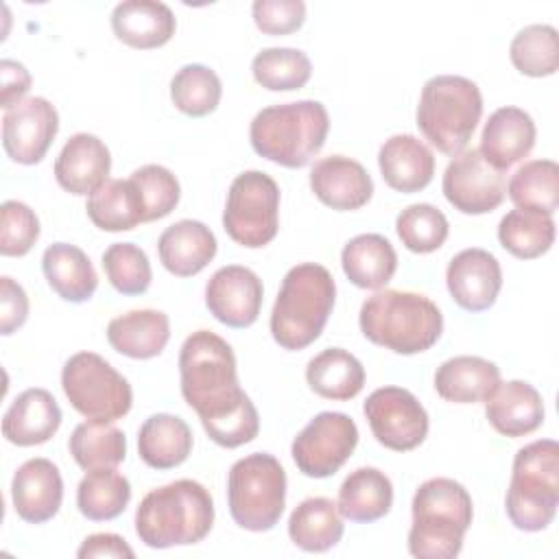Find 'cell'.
<instances>
[{"instance_id":"obj_1","label":"cell","mask_w":559,"mask_h":559,"mask_svg":"<svg viewBox=\"0 0 559 559\" xmlns=\"http://www.w3.org/2000/svg\"><path fill=\"white\" fill-rule=\"evenodd\" d=\"M179 382L214 443L234 450L258 437L260 415L240 389L236 356L225 338L210 330L192 332L179 349Z\"/></svg>"},{"instance_id":"obj_2","label":"cell","mask_w":559,"mask_h":559,"mask_svg":"<svg viewBox=\"0 0 559 559\" xmlns=\"http://www.w3.org/2000/svg\"><path fill=\"white\" fill-rule=\"evenodd\" d=\"M212 524V493L192 478H179L151 489L135 509L140 542L157 550L199 544L207 537Z\"/></svg>"},{"instance_id":"obj_3","label":"cell","mask_w":559,"mask_h":559,"mask_svg":"<svg viewBox=\"0 0 559 559\" xmlns=\"http://www.w3.org/2000/svg\"><path fill=\"white\" fill-rule=\"evenodd\" d=\"M358 323L367 341L402 356L430 349L443 332V314L430 297L395 288L367 297Z\"/></svg>"},{"instance_id":"obj_4","label":"cell","mask_w":559,"mask_h":559,"mask_svg":"<svg viewBox=\"0 0 559 559\" xmlns=\"http://www.w3.org/2000/svg\"><path fill=\"white\" fill-rule=\"evenodd\" d=\"M336 284L332 273L317 262L288 269L271 310V336L288 352L314 343L334 308Z\"/></svg>"},{"instance_id":"obj_5","label":"cell","mask_w":559,"mask_h":559,"mask_svg":"<svg viewBox=\"0 0 559 559\" xmlns=\"http://www.w3.org/2000/svg\"><path fill=\"white\" fill-rule=\"evenodd\" d=\"M408 552L417 559H454L474 518L467 489L452 478L424 480L411 502Z\"/></svg>"},{"instance_id":"obj_6","label":"cell","mask_w":559,"mask_h":559,"mask_svg":"<svg viewBox=\"0 0 559 559\" xmlns=\"http://www.w3.org/2000/svg\"><path fill=\"white\" fill-rule=\"evenodd\" d=\"M330 116L319 100H293L260 109L249 127L253 151L284 168H304L323 148Z\"/></svg>"},{"instance_id":"obj_7","label":"cell","mask_w":559,"mask_h":559,"mask_svg":"<svg viewBox=\"0 0 559 559\" xmlns=\"http://www.w3.org/2000/svg\"><path fill=\"white\" fill-rule=\"evenodd\" d=\"M480 116L483 94L472 79L437 74L424 83L417 105V127L437 151L452 157L465 151Z\"/></svg>"},{"instance_id":"obj_8","label":"cell","mask_w":559,"mask_h":559,"mask_svg":"<svg viewBox=\"0 0 559 559\" xmlns=\"http://www.w3.org/2000/svg\"><path fill=\"white\" fill-rule=\"evenodd\" d=\"M559 504V443L537 439L515 452L504 498L507 518L518 531L548 528Z\"/></svg>"},{"instance_id":"obj_9","label":"cell","mask_w":559,"mask_h":559,"mask_svg":"<svg viewBox=\"0 0 559 559\" xmlns=\"http://www.w3.org/2000/svg\"><path fill=\"white\" fill-rule=\"evenodd\" d=\"M286 504V472L269 452L238 459L227 474V507L231 520L253 533L271 531Z\"/></svg>"},{"instance_id":"obj_10","label":"cell","mask_w":559,"mask_h":559,"mask_svg":"<svg viewBox=\"0 0 559 559\" xmlns=\"http://www.w3.org/2000/svg\"><path fill=\"white\" fill-rule=\"evenodd\" d=\"M61 389L70 406L87 419H122L133 404L129 380L100 354L76 352L61 369Z\"/></svg>"},{"instance_id":"obj_11","label":"cell","mask_w":559,"mask_h":559,"mask_svg":"<svg viewBox=\"0 0 559 559\" xmlns=\"http://www.w3.org/2000/svg\"><path fill=\"white\" fill-rule=\"evenodd\" d=\"M227 236L247 249L269 245L280 229V186L262 170L240 173L227 192L223 210Z\"/></svg>"},{"instance_id":"obj_12","label":"cell","mask_w":559,"mask_h":559,"mask_svg":"<svg viewBox=\"0 0 559 559\" xmlns=\"http://www.w3.org/2000/svg\"><path fill=\"white\" fill-rule=\"evenodd\" d=\"M358 445L356 421L338 411L314 415L293 439L290 454L297 469L308 478L336 474Z\"/></svg>"},{"instance_id":"obj_13","label":"cell","mask_w":559,"mask_h":559,"mask_svg":"<svg viewBox=\"0 0 559 559\" xmlns=\"http://www.w3.org/2000/svg\"><path fill=\"white\" fill-rule=\"evenodd\" d=\"M376 441L393 452H408L428 435V413L404 386H380L362 404Z\"/></svg>"},{"instance_id":"obj_14","label":"cell","mask_w":559,"mask_h":559,"mask_svg":"<svg viewBox=\"0 0 559 559\" xmlns=\"http://www.w3.org/2000/svg\"><path fill=\"white\" fill-rule=\"evenodd\" d=\"M441 190L454 210L472 216L487 214L504 201V173L496 170L478 148H465L445 166Z\"/></svg>"},{"instance_id":"obj_15","label":"cell","mask_w":559,"mask_h":559,"mask_svg":"<svg viewBox=\"0 0 559 559\" xmlns=\"http://www.w3.org/2000/svg\"><path fill=\"white\" fill-rule=\"evenodd\" d=\"M59 131V114L44 96H31L2 116L4 153L24 166L44 159Z\"/></svg>"},{"instance_id":"obj_16","label":"cell","mask_w":559,"mask_h":559,"mask_svg":"<svg viewBox=\"0 0 559 559\" xmlns=\"http://www.w3.org/2000/svg\"><path fill=\"white\" fill-rule=\"evenodd\" d=\"M262 280L247 266L227 264L214 271L205 284V306L210 314L227 328H249L262 308Z\"/></svg>"},{"instance_id":"obj_17","label":"cell","mask_w":559,"mask_h":559,"mask_svg":"<svg viewBox=\"0 0 559 559\" xmlns=\"http://www.w3.org/2000/svg\"><path fill=\"white\" fill-rule=\"evenodd\" d=\"M445 284L456 306L467 312H483L498 299L502 269L493 253L480 247H469L448 262Z\"/></svg>"},{"instance_id":"obj_18","label":"cell","mask_w":559,"mask_h":559,"mask_svg":"<svg viewBox=\"0 0 559 559\" xmlns=\"http://www.w3.org/2000/svg\"><path fill=\"white\" fill-rule=\"evenodd\" d=\"M11 500L17 518L28 524L52 520L63 502V478L59 467L44 456L24 461L13 474Z\"/></svg>"},{"instance_id":"obj_19","label":"cell","mask_w":559,"mask_h":559,"mask_svg":"<svg viewBox=\"0 0 559 559\" xmlns=\"http://www.w3.org/2000/svg\"><path fill=\"white\" fill-rule=\"evenodd\" d=\"M310 190L323 205L336 212H352L369 203L373 181L360 162L345 155H328L312 164Z\"/></svg>"},{"instance_id":"obj_20","label":"cell","mask_w":559,"mask_h":559,"mask_svg":"<svg viewBox=\"0 0 559 559\" xmlns=\"http://www.w3.org/2000/svg\"><path fill=\"white\" fill-rule=\"evenodd\" d=\"M111 153L94 133H74L68 138L55 159L57 183L76 197H90L109 181Z\"/></svg>"},{"instance_id":"obj_21","label":"cell","mask_w":559,"mask_h":559,"mask_svg":"<svg viewBox=\"0 0 559 559\" xmlns=\"http://www.w3.org/2000/svg\"><path fill=\"white\" fill-rule=\"evenodd\" d=\"M537 129L528 111L520 107L496 109L480 133V155L500 173L528 157L535 146Z\"/></svg>"},{"instance_id":"obj_22","label":"cell","mask_w":559,"mask_h":559,"mask_svg":"<svg viewBox=\"0 0 559 559\" xmlns=\"http://www.w3.org/2000/svg\"><path fill=\"white\" fill-rule=\"evenodd\" d=\"M61 408L50 391L33 386L22 391L2 415V435L9 443L31 448L46 443L61 426Z\"/></svg>"},{"instance_id":"obj_23","label":"cell","mask_w":559,"mask_h":559,"mask_svg":"<svg viewBox=\"0 0 559 559\" xmlns=\"http://www.w3.org/2000/svg\"><path fill=\"white\" fill-rule=\"evenodd\" d=\"M378 166L391 190L413 194L432 181L435 155L419 138L395 133L380 146Z\"/></svg>"},{"instance_id":"obj_24","label":"cell","mask_w":559,"mask_h":559,"mask_svg":"<svg viewBox=\"0 0 559 559\" xmlns=\"http://www.w3.org/2000/svg\"><path fill=\"white\" fill-rule=\"evenodd\" d=\"M218 242L214 231L192 218H183L166 227L157 240V255L164 269L177 277L201 273L216 255Z\"/></svg>"},{"instance_id":"obj_25","label":"cell","mask_w":559,"mask_h":559,"mask_svg":"<svg viewBox=\"0 0 559 559\" xmlns=\"http://www.w3.org/2000/svg\"><path fill=\"white\" fill-rule=\"evenodd\" d=\"M485 417L504 437H524L544 424V400L524 380L500 382L485 402Z\"/></svg>"},{"instance_id":"obj_26","label":"cell","mask_w":559,"mask_h":559,"mask_svg":"<svg viewBox=\"0 0 559 559\" xmlns=\"http://www.w3.org/2000/svg\"><path fill=\"white\" fill-rule=\"evenodd\" d=\"M177 20L168 4L155 0H124L111 11L114 35L140 50L159 48L175 35Z\"/></svg>"},{"instance_id":"obj_27","label":"cell","mask_w":559,"mask_h":559,"mask_svg":"<svg viewBox=\"0 0 559 559\" xmlns=\"http://www.w3.org/2000/svg\"><path fill=\"white\" fill-rule=\"evenodd\" d=\"M170 338L168 314L153 308L129 310L118 314L107 325L111 349L133 360H148L164 352Z\"/></svg>"},{"instance_id":"obj_28","label":"cell","mask_w":559,"mask_h":559,"mask_svg":"<svg viewBox=\"0 0 559 559\" xmlns=\"http://www.w3.org/2000/svg\"><path fill=\"white\" fill-rule=\"evenodd\" d=\"M500 384V369L496 362L480 356H454L441 362L435 371L437 393L452 404H476Z\"/></svg>"},{"instance_id":"obj_29","label":"cell","mask_w":559,"mask_h":559,"mask_svg":"<svg viewBox=\"0 0 559 559\" xmlns=\"http://www.w3.org/2000/svg\"><path fill=\"white\" fill-rule=\"evenodd\" d=\"M341 266L354 286L380 290L395 275L397 253L382 234H358L345 242Z\"/></svg>"},{"instance_id":"obj_30","label":"cell","mask_w":559,"mask_h":559,"mask_svg":"<svg viewBox=\"0 0 559 559\" xmlns=\"http://www.w3.org/2000/svg\"><path fill=\"white\" fill-rule=\"evenodd\" d=\"M48 286L70 304L87 301L98 286V275L83 249L70 242H52L41 255Z\"/></svg>"},{"instance_id":"obj_31","label":"cell","mask_w":559,"mask_h":559,"mask_svg":"<svg viewBox=\"0 0 559 559\" xmlns=\"http://www.w3.org/2000/svg\"><path fill=\"white\" fill-rule=\"evenodd\" d=\"M194 445L186 419L170 413H155L138 430V454L153 469H173L181 465Z\"/></svg>"},{"instance_id":"obj_32","label":"cell","mask_w":559,"mask_h":559,"mask_svg":"<svg viewBox=\"0 0 559 559\" xmlns=\"http://www.w3.org/2000/svg\"><path fill=\"white\" fill-rule=\"evenodd\" d=\"M393 485L378 467H358L338 487V513L349 522H376L391 511Z\"/></svg>"},{"instance_id":"obj_33","label":"cell","mask_w":559,"mask_h":559,"mask_svg":"<svg viewBox=\"0 0 559 559\" xmlns=\"http://www.w3.org/2000/svg\"><path fill=\"white\" fill-rule=\"evenodd\" d=\"M306 382L325 400L347 402L362 391L365 367L352 352L343 347H328L308 360Z\"/></svg>"},{"instance_id":"obj_34","label":"cell","mask_w":559,"mask_h":559,"mask_svg":"<svg viewBox=\"0 0 559 559\" xmlns=\"http://www.w3.org/2000/svg\"><path fill=\"white\" fill-rule=\"evenodd\" d=\"M343 515L336 502L323 496L301 500L288 518L290 542L306 552H325L343 537Z\"/></svg>"},{"instance_id":"obj_35","label":"cell","mask_w":559,"mask_h":559,"mask_svg":"<svg viewBox=\"0 0 559 559\" xmlns=\"http://www.w3.org/2000/svg\"><path fill=\"white\" fill-rule=\"evenodd\" d=\"M87 218L103 231H129L144 218V201L131 179H109L85 203Z\"/></svg>"},{"instance_id":"obj_36","label":"cell","mask_w":559,"mask_h":559,"mask_svg":"<svg viewBox=\"0 0 559 559\" xmlns=\"http://www.w3.org/2000/svg\"><path fill=\"white\" fill-rule=\"evenodd\" d=\"M68 448L76 465L85 472L116 467L127 456V437L109 421L87 419L72 430Z\"/></svg>"},{"instance_id":"obj_37","label":"cell","mask_w":559,"mask_h":559,"mask_svg":"<svg viewBox=\"0 0 559 559\" xmlns=\"http://www.w3.org/2000/svg\"><path fill=\"white\" fill-rule=\"evenodd\" d=\"M507 192L518 210L552 216L559 207V164L555 159L524 162L511 175Z\"/></svg>"},{"instance_id":"obj_38","label":"cell","mask_w":559,"mask_h":559,"mask_svg":"<svg viewBox=\"0 0 559 559\" xmlns=\"http://www.w3.org/2000/svg\"><path fill=\"white\" fill-rule=\"evenodd\" d=\"M131 500V485L116 467L87 472L76 487V507L92 522L118 518Z\"/></svg>"},{"instance_id":"obj_39","label":"cell","mask_w":559,"mask_h":559,"mask_svg":"<svg viewBox=\"0 0 559 559\" xmlns=\"http://www.w3.org/2000/svg\"><path fill=\"white\" fill-rule=\"evenodd\" d=\"M498 240L504 251L520 260L544 255L555 242V221L531 210H511L498 223Z\"/></svg>"},{"instance_id":"obj_40","label":"cell","mask_w":559,"mask_h":559,"mask_svg":"<svg viewBox=\"0 0 559 559\" xmlns=\"http://www.w3.org/2000/svg\"><path fill=\"white\" fill-rule=\"evenodd\" d=\"M221 96L223 83L218 74L203 63H186L170 79V100L190 118L212 114L218 107Z\"/></svg>"},{"instance_id":"obj_41","label":"cell","mask_w":559,"mask_h":559,"mask_svg":"<svg viewBox=\"0 0 559 559\" xmlns=\"http://www.w3.org/2000/svg\"><path fill=\"white\" fill-rule=\"evenodd\" d=\"M511 63L526 76H550L559 68L557 28L550 24H528L515 33L509 46Z\"/></svg>"},{"instance_id":"obj_42","label":"cell","mask_w":559,"mask_h":559,"mask_svg":"<svg viewBox=\"0 0 559 559\" xmlns=\"http://www.w3.org/2000/svg\"><path fill=\"white\" fill-rule=\"evenodd\" d=\"M251 72L264 90L293 92L310 81L312 63L299 48H262L251 61Z\"/></svg>"},{"instance_id":"obj_43","label":"cell","mask_w":559,"mask_h":559,"mask_svg":"<svg viewBox=\"0 0 559 559\" xmlns=\"http://www.w3.org/2000/svg\"><path fill=\"white\" fill-rule=\"evenodd\" d=\"M395 231L408 251L432 253L443 247L450 225L439 207L430 203H413L397 214Z\"/></svg>"},{"instance_id":"obj_44","label":"cell","mask_w":559,"mask_h":559,"mask_svg":"<svg viewBox=\"0 0 559 559\" xmlns=\"http://www.w3.org/2000/svg\"><path fill=\"white\" fill-rule=\"evenodd\" d=\"M103 269L120 295H142L153 280L148 255L133 242L109 245L103 253Z\"/></svg>"},{"instance_id":"obj_45","label":"cell","mask_w":559,"mask_h":559,"mask_svg":"<svg viewBox=\"0 0 559 559\" xmlns=\"http://www.w3.org/2000/svg\"><path fill=\"white\" fill-rule=\"evenodd\" d=\"M129 179L138 186V190L142 194L146 223L159 221L177 207L181 188H179L177 177L166 166H159V164L140 166L131 173Z\"/></svg>"},{"instance_id":"obj_46","label":"cell","mask_w":559,"mask_h":559,"mask_svg":"<svg viewBox=\"0 0 559 559\" xmlns=\"http://www.w3.org/2000/svg\"><path fill=\"white\" fill-rule=\"evenodd\" d=\"M39 218L22 201H4L0 205V253L7 258L26 255L39 238Z\"/></svg>"},{"instance_id":"obj_47","label":"cell","mask_w":559,"mask_h":559,"mask_svg":"<svg viewBox=\"0 0 559 559\" xmlns=\"http://www.w3.org/2000/svg\"><path fill=\"white\" fill-rule=\"evenodd\" d=\"M255 26L266 35H290L306 22L304 0H255L251 4Z\"/></svg>"},{"instance_id":"obj_48","label":"cell","mask_w":559,"mask_h":559,"mask_svg":"<svg viewBox=\"0 0 559 559\" xmlns=\"http://www.w3.org/2000/svg\"><path fill=\"white\" fill-rule=\"evenodd\" d=\"M28 319V295L9 275L0 277V334L9 336Z\"/></svg>"},{"instance_id":"obj_49","label":"cell","mask_w":559,"mask_h":559,"mask_svg":"<svg viewBox=\"0 0 559 559\" xmlns=\"http://www.w3.org/2000/svg\"><path fill=\"white\" fill-rule=\"evenodd\" d=\"M31 81H33L31 72L26 70L24 63L13 61V59L0 61V87H2L0 103H2L4 111L15 107L17 103H22V98L31 90Z\"/></svg>"},{"instance_id":"obj_50","label":"cell","mask_w":559,"mask_h":559,"mask_svg":"<svg viewBox=\"0 0 559 559\" xmlns=\"http://www.w3.org/2000/svg\"><path fill=\"white\" fill-rule=\"evenodd\" d=\"M76 557L79 559H100V557H135L133 548L127 544V539H122L120 535L116 533H94V535H87L79 550H76Z\"/></svg>"}]
</instances>
